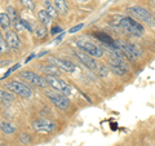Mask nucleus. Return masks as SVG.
<instances>
[{
  "mask_svg": "<svg viewBox=\"0 0 155 146\" xmlns=\"http://www.w3.org/2000/svg\"><path fill=\"white\" fill-rule=\"evenodd\" d=\"M114 25L124 31H127L128 34H130V35H133L136 38L142 36L145 32V28L141 23L137 22L134 18L128 17V16H116Z\"/></svg>",
  "mask_w": 155,
  "mask_h": 146,
  "instance_id": "obj_1",
  "label": "nucleus"
},
{
  "mask_svg": "<svg viewBox=\"0 0 155 146\" xmlns=\"http://www.w3.org/2000/svg\"><path fill=\"white\" fill-rule=\"evenodd\" d=\"M115 47L119 51H122L123 55L127 58H129V60H137L141 56V49L137 45L130 44V43L125 40H115Z\"/></svg>",
  "mask_w": 155,
  "mask_h": 146,
  "instance_id": "obj_2",
  "label": "nucleus"
},
{
  "mask_svg": "<svg viewBox=\"0 0 155 146\" xmlns=\"http://www.w3.org/2000/svg\"><path fill=\"white\" fill-rule=\"evenodd\" d=\"M45 96L48 97V98L51 100V102L54 106H57L58 109H61V110H67L70 108V101L69 98L64 95V93H61V92H58V91H45Z\"/></svg>",
  "mask_w": 155,
  "mask_h": 146,
  "instance_id": "obj_3",
  "label": "nucleus"
},
{
  "mask_svg": "<svg viewBox=\"0 0 155 146\" xmlns=\"http://www.w3.org/2000/svg\"><path fill=\"white\" fill-rule=\"evenodd\" d=\"M45 80L48 83V85H51L54 91L61 92V93H64L65 96L71 95V87L67 84L65 80H62L58 75H47Z\"/></svg>",
  "mask_w": 155,
  "mask_h": 146,
  "instance_id": "obj_4",
  "label": "nucleus"
},
{
  "mask_svg": "<svg viewBox=\"0 0 155 146\" xmlns=\"http://www.w3.org/2000/svg\"><path fill=\"white\" fill-rule=\"evenodd\" d=\"M127 11H128L129 17L134 18L136 21H141V22L151 23L153 18H154V14L150 13V11H147V9H145V8H142V7H138V5L129 7Z\"/></svg>",
  "mask_w": 155,
  "mask_h": 146,
  "instance_id": "obj_5",
  "label": "nucleus"
},
{
  "mask_svg": "<svg viewBox=\"0 0 155 146\" xmlns=\"http://www.w3.org/2000/svg\"><path fill=\"white\" fill-rule=\"evenodd\" d=\"M76 45H78L79 49H81L85 53H88L89 56L94 57V58H100V57L104 56V49H102V48L93 44V43H91V41L81 40V39H80V40H76Z\"/></svg>",
  "mask_w": 155,
  "mask_h": 146,
  "instance_id": "obj_6",
  "label": "nucleus"
},
{
  "mask_svg": "<svg viewBox=\"0 0 155 146\" xmlns=\"http://www.w3.org/2000/svg\"><path fill=\"white\" fill-rule=\"evenodd\" d=\"M57 128V124L48 119H36L32 121V129L38 133H51Z\"/></svg>",
  "mask_w": 155,
  "mask_h": 146,
  "instance_id": "obj_7",
  "label": "nucleus"
},
{
  "mask_svg": "<svg viewBox=\"0 0 155 146\" xmlns=\"http://www.w3.org/2000/svg\"><path fill=\"white\" fill-rule=\"evenodd\" d=\"M7 89L11 91L12 93L19 95L22 97H31V95H32V91L28 88L27 85H25L23 83L17 81V80H12V81L7 83Z\"/></svg>",
  "mask_w": 155,
  "mask_h": 146,
  "instance_id": "obj_8",
  "label": "nucleus"
},
{
  "mask_svg": "<svg viewBox=\"0 0 155 146\" xmlns=\"http://www.w3.org/2000/svg\"><path fill=\"white\" fill-rule=\"evenodd\" d=\"M19 74H21V76L23 78V79H26L27 81H30V83H32V84L40 87V88H47V87H48L47 80L44 79V78H41L40 75H38L36 72L22 71V72H19Z\"/></svg>",
  "mask_w": 155,
  "mask_h": 146,
  "instance_id": "obj_9",
  "label": "nucleus"
},
{
  "mask_svg": "<svg viewBox=\"0 0 155 146\" xmlns=\"http://www.w3.org/2000/svg\"><path fill=\"white\" fill-rule=\"evenodd\" d=\"M75 56H76L78 60H79L81 64L87 67V69H89V70H97L98 69V62L96 61L94 57L89 56L88 53H85V52H75Z\"/></svg>",
  "mask_w": 155,
  "mask_h": 146,
  "instance_id": "obj_10",
  "label": "nucleus"
},
{
  "mask_svg": "<svg viewBox=\"0 0 155 146\" xmlns=\"http://www.w3.org/2000/svg\"><path fill=\"white\" fill-rule=\"evenodd\" d=\"M53 65L56 66H60L62 70H65L67 72H74L76 70V66L72 64L70 61H66V60H61V58H51L49 60Z\"/></svg>",
  "mask_w": 155,
  "mask_h": 146,
  "instance_id": "obj_11",
  "label": "nucleus"
},
{
  "mask_svg": "<svg viewBox=\"0 0 155 146\" xmlns=\"http://www.w3.org/2000/svg\"><path fill=\"white\" fill-rule=\"evenodd\" d=\"M5 40H7V43H8V45H9L11 49H17V48H19V45H21L19 36L14 31H8L7 32Z\"/></svg>",
  "mask_w": 155,
  "mask_h": 146,
  "instance_id": "obj_12",
  "label": "nucleus"
},
{
  "mask_svg": "<svg viewBox=\"0 0 155 146\" xmlns=\"http://www.w3.org/2000/svg\"><path fill=\"white\" fill-rule=\"evenodd\" d=\"M12 25V19L8 16V13H0V27L3 30H9Z\"/></svg>",
  "mask_w": 155,
  "mask_h": 146,
  "instance_id": "obj_13",
  "label": "nucleus"
},
{
  "mask_svg": "<svg viewBox=\"0 0 155 146\" xmlns=\"http://www.w3.org/2000/svg\"><path fill=\"white\" fill-rule=\"evenodd\" d=\"M0 129H2V132L5 133V134H13V133L17 132V128L14 127L13 124L8 123V121H2V123H0Z\"/></svg>",
  "mask_w": 155,
  "mask_h": 146,
  "instance_id": "obj_14",
  "label": "nucleus"
},
{
  "mask_svg": "<svg viewBox=\"0 0 155 146\" xmlns=\"http://www.w3.org/2000/svg\"><path fill=\"white\" fill-rule=\"evenodd\" d=\"M38 18H39V21H40L44 26L49 25V23H51V19H52V17L47 13L45 9H40V11L38 12Z\"/></svg>",
  "mask_w": 155,
  "mask_h": 146,
  "instance_id": "obj_15",
  "label": "nucleus"
},
{
  "mask_svg": "<svg viewBox=\"0 0 155 146\" xmlns=\"http://www.w3.org/2000/svg\"><path fill=\"white\" fill-rule=\"evenodd\" d=\"M53 4H54L56 9L60 13H67L69 12V7H67V3L66 0H53Z\"/></svg>",
  "mask_w": 155,
  "mask_h": 146,
  "instance_id": "obj_16",
  "label": "nucleus"
},
{
  "mask_svg": "<svg viewBox=\"0 0 155 146\" xmlns=\"http://www.w3.org/2000/svg\"><path fill=\"white\" fill-rule=\"evenodd\" d=\"M44 7H45L47 13L49 14V16H51L52 18H56V17L58 16V11L56 9L54 4H52V3L49 2V0H45V2H44Z\"/></svg>",
  "mask_w": 155,
  "mask_h": 146,
  "instance_id": "obj_17",
  "label": "nucleus"
},
{
  "mask_svg": "<svg viewBox=\"0 0 155 146\" xmlns=\"http://www.w3.org/2000/svg\"><path fill=\"white\" fill-rule=\"evenodd\" d=\"M0 101L5 102V104H11V102L14 101V96L9 92L4 91V89H0Z\"/></svg>",
  "mask_w": 155,
  "mask_h": 146,
  "instance_id": "obj_18",
  "label": "nucleus"
},
{
  "mask_svg": "<svg viewBox=\"0 0 155 146\" xmlns=\"http://www.w3.org/2000/svg\"><path fill=\"white\" fill-rule=\"evenodd\" d=\"M41 70L45 72L47 75H58L60 74V70H58V67L56 65H47V66H43Z\"/></svg>",
  "mask_w": 155,
  "mask_h": 146,
  "instance_id": "obj_19",
  "label": "nucleus"
},
{
  "mask_svg": "<svg viewBox=\"0 0 155 146\" xmlns=\"http://www.w3.org/2000/svg\"><path fill=\"white\" fill-rule=\"evenodd\" d=\"M47 27L43 25V26H36V28H35V36L38 38V39H43V38H45L47 36Z\"/></svg>",
  "mask_w": 155,
  "mask_h": 146,
  "instance_id": "obj_20",
  "label": "nucleus"
},
{
  "mask_svg": "<svg viewBox=\"0 0 155 146\" xmlns=\"http://www.w3.org/2000/svg\"><path fill=\"white\" fill-rule=\"evenodd\" d=\"M7 13H8V16L11 17V19H12V23H16L17 21H18V14H17V12H16V9H14L12 5H9L8 8H7Z\"/></svg>",
  "mask_w": 155,
  "mask_h": 146,
  "instance_id": "obj_21",
  "label": "nucleus"
},
{
  "mask_svg": "<svg viewBox=\"0 0 155 146\" xmlns=\"http://www.w3.org/2000/svg\"><path fill=\"white\" fill-rule=\"evenodd\" d=\"M97 71H98V75L101 78H107L109 74H110V69L109 66H105V65H101L98 66V69H97Z\"/></svg>",
  "mask_w": 155,
  "mask_h": 146,
  "instance_id": "obj_22",
  "label": "nucleus"
},
{
  "mask_svg": "<svg viewBox=\"0 0 155 146\" xmlns=\"http://www.w3.org/2000/svg\"><path fill=\"white\" fill-rule=\"evenodd\" d=\"M18 140H19V142H21L22 145H30L31 144V136L28 134V133H21L19 134V137H18Z\"/></svg>",
  "mask_w": 155,
  "mask_h": 146,
  "instance_id": "obj_23",
  "label": "nucleus"
},
{
  "mask_svg": "<svg viewBox=\"0 0 155 146\" xmlns=\"http://www.w3.org/2000/svg\"><path fill=\"white\" fill-rule=\"evenodd\" d=\"M9 52V45H8V43H7V40L4 39L3 36L0 38V53H8Z\"/></svg>",
  "mask_w": 155,
  "mask_h": 146,
  "instance_id": "obj_24",
  "label": "nucleus"
},
{
  "mask_svg": "<svg viewBox=\"0 0 155 146\" xmlns=\"http://www.w3.org/2000/svg\"><path fill=\"white\" fill-rule=\"evenodd\" d=\"M21 2V4L23 7H25L26 9H28V11H34L35 9V4H34V0H19Z\"/></svg>",
  "mask_w": 155,
  "mask_h": 146,
  "instance_id": "obj_25",
  "label": "nucleus"
},
{
  "mask_svg": "<svg viewBox=\"0 0 155 146\" xmlns=\"http://www.w3.org/2000/svg\"><path fill=\"white\" fill-rule=\"evenodd\" d=\"M17 69H19V65H18V64H17V65H14V66H12V67H11V69H9V70H8L7 72H5V74H4V75L2 76V80H3V79H5V78H7V76H9V75H11V74H12V72H13V71H16Z\"/></svg>",
  "mask_w": 155,
  "mask_h": 146,
  "instance_id": "obj_26",
  "label": "nucleus"
},
{
  "mask_svg": "<svg viewBox=\"0 0 155 146\" xmlns=\"http://www.w3.org/2000/svg\"><path fill=\"white\" fill-rule=\"evenodd\" d=\"M83 23H79V25H76V26H74V27H71L70 30H69V32L70 34H75V32H78L79 30H81V28H83Z\"/></svg>",
  "mask_w": 155,
  "mask_h": 146,
  "instance_id": "obj_27",
  "label": "nucleus"
},
{
  "mask_svg": "<svg viewBox=\"0 0 155 146\" xmlns=\"http://www.w3.org/2000/svg\"><path fill=\"white\" fill-rule=\"evenodd\" d=\"M21 22H22L23 27L27 28V31H32V27L30 26V23H28V21H26V19H22V18H21Z\"/></svg>",
  "mask_w": 155,
  "mask_h": 146,
  "instance_id": "obj_28",
  "label": "nucleus"
},
{
  "mask_svg": "<svg viewBox=\"0 0 155 146\" xmlns=\"http://www.w3.org/2000/svg\"><path fill=\"white\" fill-rule=\"evenodd\" d=\"M62 32V28L60 27V26H54L52 28V31H51V34L52 35H56V34H61Z\"/></svg>",
  "mask_w": 155,
  "mask_h": 146,
  "instance_id": "obj_29",
  "label": "nucleus"
},
{
  "mask_svg": "<svg viewBox=\"0 0 155 146\" xmlns=\"http://www.w3.org/2000/svg\"><path fill=\"white\" fill-rule=\"evenodd\" d=\"M64 36H65V34H64V32H61L60 35H58V36L54 39V43H56V44H58V43H61V40L64 39Z\"/></svg>",
  "mask_w": 155,
  "mask_h": 146,
  "instance_id": "obj_30",
  "label": "nucleus"
},
{
  "mask_svg": "<svg viewBox=\"0 0 155 146\" xmlns=\"http://www.w3.org/2000/svg\"><path fill=\"white\" fill-rule=\"evenodd\" d=\"M34 57H36V55H31V56H30V57H28V58H27V60H26L25 62H26V64H27V62H28V61H30V60H32V58H34Z\"/></svg>",
  "mask_w": 155,
  "mask_h": 146,
  "instance_id": "obj_31",
  "label": "nucleus"
},
{
  "mask_svg": "<svg viewBox=\"0 0 155 146\" xmlns=\"http://www.w3.org/2000/svg\"><path fill=\"white\" fill-rule=\"evenodd\" d=\"M0 38H2V34H0Z\"/></svg>",
  "mask_w": 155,
  "mask_h": 146,
  "instance_id": "obj_32",
  "label": "nucleus"
}]
</instances>
